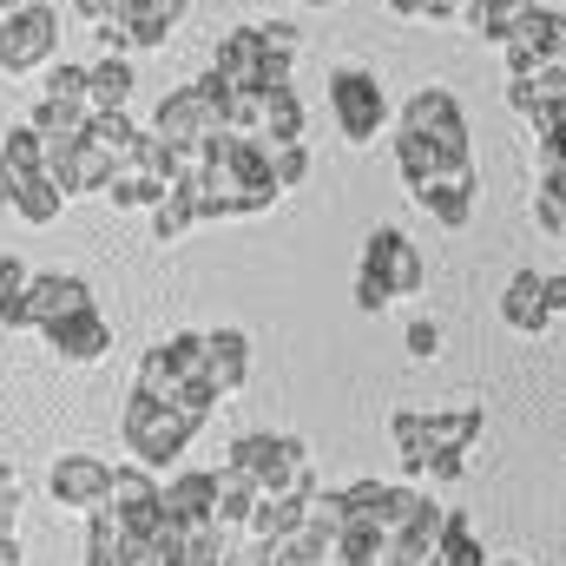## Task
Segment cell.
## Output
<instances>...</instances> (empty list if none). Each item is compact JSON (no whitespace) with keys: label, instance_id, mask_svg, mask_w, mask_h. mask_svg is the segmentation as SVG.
Here are the masks:
<instances>
[{"label":"cell","instance_id":"obj_11","mask_svg":"<svg viewBox=\"0 0 566 566\" xmlns=\"http://www.w3.org/2000/svg\"><path fill=\"white\" fill-rule=\"evenodd\" d=\"M113 171H119V165H113L93 139H46V178H53L66 198H106Z\"/></svg>","mask_w":566,"mask_h":566},{"label":"cell","instance_id":"obj_17","mask_svg":"<svg viewBox=\"0 0 566 566\" xmlns=\"http://www.w3.org/2000/svg\"><path fill=\"white\" fill-rule=\"evenodd\" d=\"M205 382L218 396H238L251 382V336L244 329H205Z\"/></svg>","mask_w":566,"mask_h":566},{"label":"cell","instance_id":"obj_14","mask_svg":"<svg viewBox=\"0 0 566 566\" xmlns=\"http://www.w3.org/2000/svg\"><path fill=\"white\" fill-rule=\"evenodd\" d=\"M271 40H264V27H231L224 40H218V53H211V73L224 80V86H264V66H271Z\"/></svg>","mask_w":566,"mask_h":566},{"label":"cell","instance_id":"obj_15","mask_svg":"<svg viewBox=\"0 0 566 566\" xmlns=\"http://www.w3.org/2000/svg\"><path fill=\"white\" fill-rule=\"evenodd\" d=\"M501 323L514 336H547L554 329V303H547V271H514L501 290Z\"/></svg>","mask_w":566,"mask_h":566},{"label":"cell","instance_id":"obj_35","mask_svg":"<svg viewBox=\"0 0 566 566\" xmlns=\"http://www.w3.org/2000/svg\"><path fill=\"white\" fill-rule=\"evenodd\" d=\"M271 171H277V185H283V191H296V185L310 178V145H303V139L271 145Z\"/></svg>","mask_w":566,"mask_h":566},{"label":"cell","instance_id":"obj_21","mask_svg":"<svg viewBox=\"0 0 566 566\" xmlns=\"http://www.w3.org/2000/svg\"><path fill=\"white\" fill-rule=\"evenodd\" d=\"M303 126H310V113H303L296 86H258V139L290 145V139H303Z\"/></svg>","mask_w":566,"mask_h":566},{"label":"cell","instance_id":"obj_38","mask_svg":"<svg viewBox=\"0 0 566 566\" xmlns=\"http://www.w3.org/2000/svg\"><path fill=\"white\" fill-rule=\"evenodd\" d=\"M402 343H409V356H416V363H434V356H441V323H434V316H409Z\"/></svg>","mask_w":566,"mask_h":566},{"label":"cell","instance_id":"obj_40","mask_svg":"<svg viewBox=\"0 0 566 566\" xmlns=\"http://www.w3.org/2000/svg\"><path fill=\"white\" fill-rule=\"evenodd\" d=\"M73 13L93 20V27H106V20H119V0H73Z\"/></svg>","mask_w":566,"mask_h":566},{"label":"cell","instance_id":"obj_7","mask_svg":"<svg viewBox=\"0 0 566 566\" xmlns=\"http://www.w3.org/2000/svg\"><path fill=\"white\" fill-rule=\"evenodd\" d=\"M396 126L434 145L448 171H454V165H474V145H468V113H461V99H454L448 86H422V93H409V106L396 113Z\"/></svg>","mask_w":566,"mask_h":566},{"label":"cell","instance_id":"obj_36","mask_svg":"<svg viewBox=\"0 0 566 566\" xmlns=\"http://www.w3.org/2000/svg\"><path fill=\"white\" fill-rule=\"evenodd\" d=\"M218 402H224V396H218V389H211L205 376H198V382H185V389L171 396V409H185V416H191V422H198V428L211 422V409H218Z\"/></svg>","mask_w":566,"mask_h":566},{"label":"cell","instance_id":"obj_31","mask_svg":"<svg viewBox=\"0 0 566 566\" xmlns=\"http://www.w3.org/2000/svg\"><path fill=\"white\" fill-rule=\"evenodd\" d=\"M165 191H171V185H158L151 171H139V165H119V171H113V185H106V205H113V211H151Z\"/></svg>","mask_w":566,"mask_h":566},{"label":"cell","instance_id":"obj_9","mask_svg":"<svg viewBox=\"0 0 566 566\" xmlns=\"http://www.w3.org/2000/svg\"><path fill=\"white\" fill-rule=\"evenodd\" d=\"M106 507L119 514V527L145 547V566H151V534H158V521H165V481H151L145 461H119V468H113Z\"/></svg>","mask_w":566,"mask_h":566},{"label":"cell","instance_id":"obj_6","mask_svg":"<svg viewBox=\"0 0 566 566\" xmlns=\"http://www.w3.org/2000/svg\"><path fill=\"white\" fill-rule=\"evenodd\" d=\"M60 60V7L20 0L0 13V73H40Z\"/></svg>","mask_w":566,"mask_h":566},{"label":"cell","instance_id":"obj_19","mask_svg":"<svg viewBox=\"0 0 566 566\" xmlns=\"http://www.w3.org/2000/svg\"><path fill=\"white\" fill-rule=\"evenodd\" d=\"M178 20H185V0H119L113 27H126L133 46H165L178 33Z\"/></svg>","mask_w":566,"mask_h":566},{"label":"cell","instance_id":"obj_29","mask_svg":"<svg viewBox=\"0 0 566 566\" xmlns=\"http://www.w3.org/2000/svg\"><path fill=\"white\" fill-rule=\"evenodd\" d=\"M428 566H488V547H481V534H474V521L461 507H448V527H441Z\"/></svg>","mask_w":566,"mask_h":566},{"label":"cell","instance_id":"obj_44","mask_svg":"<svg viewBox=\"0 0 566 566\" xmlns=\"http://www.w3.org/2000/svg\"><path fill=\"white\" fill-rule=\"evenodd\" d=\"M0 566H20V541L13 534H0Z\"/></svg>","mask_w":566,"mask_h":566},{"label":"cell","instance_id":"obj_34","mask_svg":"<svg viewBox=\"0 0 566 566\" xmlns=\"http://www.w3.org/2000/svg\"><path fill=\"white\" fill-rule=\"evenodd\" d=\"M343 521H349V494L343 488H316L310 494V514H303V527H316V534H343Z\"/></svg>","mask_w":566,"mask_h":566},{"label":"cell","instance_id":"obj_28","mask_svg":"<svg viewBox=\"0 0 566 566\" xmlns=\"http://www.w3.org/2000/svg\"><path fill=\"white\" fill-rule=\"evenodd\" d=\"M66 205H73V198H66L46 171H33V178L13 191V205H7V211H13L20 224H33V231H40V224H60V211H66Z\"/></svg>","mask_w":566,"mask_h":566},{"label":"cell","instance_id":"obj_30","mask_svg":"<svg viewBox=\"0 0 566 566\" xmlns=\"http://www.w3.org/2000/svg\"><path fill=\"white\" fill-rule=\"evenodd\" d=\"M251 507H258V488H251L238 468H218V507H211V527L244 534V527H251Z\"/></svg>","mask_w":566,"mask_h":566},{"label":"cell","instance_id":"obj_3","mask_svg":"<svg viewBox=\"0 0 566 566\" xmlns=\"http://www.w3.org/2000/svg\"><path fill=\"white\" fill-rule=\"evenodd\" d=\"M224 468H238L258 494H316V461L296 434H238Z\"/></svg>","mask_w":566,"mask_h":566},{"label":"cell","instance_id":"obj_18","mask_svg":"<svg viewBox=\"0 0 566 566\" xmlns=\"http://www.w3.org/2000/svg\"><path fill=\"white\" fill-rule=\"evenodd\" d=\"M218 507V468H178L165 481V514L185 521V527H205Z\"/></svg>","mask_w":566,"mask_h":566},{"label":"cell","instance_id":"obj_1","mask_svg":"<svg viewBox=\"0 0 566 566\" xmlns=\"http://www.w3.org/2000/svg\"><path fill=\"white\" fill-rule=\"evenodd\" d=\"M428 283V264H422V244L409 238V231H396V224H382V231H369L363 238V264H356V310H389V303H402V296H416Z\"/></svg>","mask_w":566,"mask_h":566},{"label":"cell","instance_id":"obj_45","mask_svg":"<svg viewBox=\"0 0 566 566\" xmlns=\"http://www.w3.org/2000/svg\"><path fill=\"white\" fill-rule=\"evenodd\" d=\"M488 566H534V560H488Z\"/></svg>","mask_w":566,"mask_h":566},{"label":"cell","instance_id":"obj_46","mask_svg":"<svg viewBox=\"0 0 566 566\" xmlns=\"http://www.w3.org/2000/svg\"><path fill=\"white\" fill-rule=\"evenodd\" d=\"M7 7H20V0H0V13H7Z\"/></svg>","mask_w":566,"mask_h":566},{"label":"cell","instance_id":"obj_2","mask_svg":"<svg viewBox=\"0 0 566 566\" xmlns=\"http://www.w3.org/2000/svg\"><path fill=\"white\" fill-rule=\"evenodd\" d=\"M481 402H461V409H396L389 434H396V454L409 468V481H422V468L434 454H468L481 441Z\"/></svg>","mask_w":566,"mask_h":566},{"label":"cell","instance_id":"obj_32","mask_svg":"<svg viewBox=\"0 0 566 566\" xmlns=\"http://www.w3.org/2000/svg\"><path fill=\"white\" fill-rule=\"evenodd\" d=\"M86 139L99 145L113 165H133V151H139V126H133V113H93V126H86Z\"/></svg>","mask_w":566,"mask_h":566},{"label":"cell","instance_id":"obj_12","mask_svg":"<svg viewBox=\"0 0 566 566\" xmlns=\"http://www.w3.org/2000/svg\"><path fill=\"white\" fill-rule=\"evenodd\" d=\"M409 198L422 205L441 231H468V224H474V211H481V171H474V165H454V171H441V178L416 185Z\"/></svg>","mask_w":566,"mask_h":566},{"label":"cell","instance_id":"obj_37","mask_svg":"<svg viewBox=\"0 0 566 566\" xmlns=\"http://www.w3.org/2000/svg\"><path fill=\"white\" fill-rule=\"evenodd\" d=\"M86 86H93L86 66H66V60L46 66V93H53V99H86Z\"/></svg>","mask_w":566,"mask_h":566},{"label":"cell","instance_id":"obj_8","mask_svg":"<svg viewBox=\"0 0 566 566\" xmlns=\"http://www.w3.org/2000/svg\"><path fill=\"white\" fill-rule=\"evenodd\" d=\"M151 133H158L165 145H178L185 158L211 139V133H224V113H218V93H211V80H191V86L165 93V106H158Z\"/></svg>","mask_w":566,"mask_h":566},{"label":"cell","instance_id":"obj_41","mask_svg":"<svg viewBox=\"0 0 566 566\" xmlns=\"http://www.w3.org/2000/svg\"><path fill=\"white\" fill-rule=\"evenodd\" d=\"M264 40H271V46H277V53H296V46H303V40H296V27H290V20H271V27H264Z\"/></svg>","mask_w":566,"mask_h":566},{"label":"cell","instance_id":"obj_25","mask_svg":"<svg viewBox=\"0 0 566 566\" xmlns=\"http://www.w3.org/2000/svg\"><path fill=\"white\" fill-rule=\"evenodd\" d=\"M303 514H310V494H258V507H251V541H290L296 527H303Z\"/></svg>","mask_w":566,"mask_h":566},{"label":"cell","instance_id":"obj_39","mask_svg":"<svg viewBox=\"0 0 566 566\" xmlns=\"http://www.w3.org/2000/svg\"><path fill=\"white\" fill-rule=\"evenodd\" d=\"M20 501H27V488H20V468H13V461H0V534H13V521H20Z\"/></svg>","mask_w":566,"mask_h":566},{"label":"cell","instance_id":"obj_26","mask_svg":"<svg viewBox=\"0 0 566 566\" xmlns=\"http://www.w3.org/2000/svg\"><path fill=\"white\" fill-rule=\"evenodd\" d=\"M27 126H33L40 139H86L93 106H86V99H53V93H40V106L27 113Z\"/></svg>","mask_w":566,"mask_h":566},{"label":"cell","instance_id":"obj_27","mask_svg":"<svg viewBox=\"0 0 566 566\" xmlns=\"http://www.w3.org/2000/svg\"><path fill=\"white\" fill-rule=\"evenodd\" d=\"M198 224H205V218H198V191L178 178V185H171V191L151 205V231H158V244H185Z\"/></svg>","mask_w":566,"mask_h":566},{"label":"cell","instance_id":"obj_42","mask_svg":"<svg viewBox=\"0 0 566 566\" xmlns=\"http://www.w3.org/2000/svg\"><path fill=\"white\" fill-rule=\"evenodd\" d=\"M547 303H554V316H566V277H547Z\"/></svg>","mask_w":566,"mask_h":566},{"label":"cell","instance_id":"obj_43","mask_svg":"<svg viewBox=\"0 0 566 566\" xmlns=\"http://www.w3.org/2000/svg\"><path fill=\"white\" fill-rule=\"evenodd\" d=\"M389 13H402V20H422V0H382Z\"/></svg>","mask_w":566,"mask_h":566},{"label":"cell","instance_id":"obj_13","mask_svg":"<svg viewBox=\"0 0 566 566\" xmlns=\"http://www.w3.org/2000/svg\"><path fill=\"white\" fill-rule=\"evenodd\" d=\"M80 310H93V283L73 277V271H33V283H27V323L33 329H53Z\"/></svg>","mask_w":566,"mask_h":566},{"label":"cell","instance_id":"obj_23","mask_svg":"<svg viewBox=\"0 0 566 566\" xmlns=\"http://www.w3.org/2000/svg\"><path fill=\"white\" fill-rule=\"evenodd\" d=\"M527 13H534V0H468V7H461V27H468L474 40H488V46H507Z\"/></svg>","mask_w":566,"mask_h":566},{"label":"cell","instance_id":"obj_4","mask_svg":"<svg viewBox=\"0 0 566 566\" xmlns=\"http://www.w3.org/2000/svg\"><path fill=\"white\" fill-rule=\"evenodd\" d=\"M119 434H126V454H133V461H145V468H171V461L191 448L198 422H191L185 409H171V402L133 389L126 409H119Z\"/></svg>","mask_w":566,"mask_h":566},{"label":"cell","instance_id":"obj_22","mask_svg":"<svg viewBox=\"0 0 566 566\" xmlns=\"http://www.w3.org/2000/svg\"><path fill=\"white\" fill-rule=\"evenodd\" d=\"M33 171H46V139H40L33 126H13L7 145H0V205H13V191H20Z\"/></svg>","mask_w":566,"mask_h":566},{"label":"cell","instance_id":"obj_24","mask_svg":"<svg viewBox=\"0 0 566 566\" xmlns=\"http://www.w3.org/2000/svg\"><path fill=\"white\" fill-rule=\"evenodd\" d=\"M86 73H93L86 106H93V113H126V99H133V86H139V80H133V60H126V53H106V60H93Z\"/></svg>","mask_w":566,"mask_h":566},{"label":"cell","instance_id":"obj_20","mask_svg":"<svg viewBox=\"0 0 566 566\" xmlns=\"http://www.w3.org/2000/svg\"><path fill=\"white\" fill-rule=\"evenodd\" d=\"M86 566H145V547L119 527L113 507L86 514Z\"/></svg>","mask_w":566,"mask_h":566},{"label":"cell","instance_id":"obj_5","mask_svg":"<svg viewBox=\"0 0 566 566\" xmlns=\"http://www.w3.org/2000/svg\"><path fill=\"white\" fill-rule=\"evenodd\" d=\"M329 119H336L343 145H376L396 126V106L369 66H336L329 73Z\"/></svg>","mask_w":566,"mask_h":566},{"label":"cell","instance_id":"obj_33","mask_svg":"<svg viewBox=\"0 0 566 566\" xmlns=\"http://www.w3.org/2000/svg\"><path fill=\"white\" fill-rule=\"evenodd\" d=\"M27 283H33V271L20 258H0V329H33L27 323Z\"/></svg>","mask_w":566,"mask_h":566},{"label":"cell","instance_id":"obj_10","mask_svg":"<svg viewBox=\"0 0 566 566\" xmlns=\"http://www.w3.org/2000/svg\"><path fill=\"white\" fill-rule=\"evenodd\" d=\"M46 494L60 514H99L113 494V461L106 454H60L46 474Z\"/></svg>","mask_w":566,"mask_h":566},{"label":"cell","instance_id":"obj_16","mask_svg":"<svg viewBox=\"0 0 566 566\" xmlns=\"http://www.w3.org/2000/svg\"><path fill=\"white\" fill-rule=\"evenodd\" d=\"M40 336H46V349H53L60 363H99V356L113 349V323L99 316V303L80 310V316H66V323H53V329H40Z\"/></svg>","mask_w":566,"mask_h":566}]
</instances>
